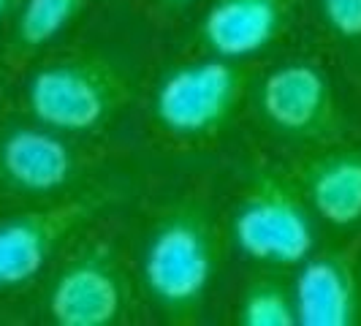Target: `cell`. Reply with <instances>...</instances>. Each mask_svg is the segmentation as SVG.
Wrapping results in <instances>:
<instances>
[{"mask_svg": "<svg viewBox=\"0 0 361 326\" xmlns=\"http://www.w3.org/2000/svg\"><path fill=\"white\" fill-rule=\"evenodd\" d=\"M236 248L261 264L299 267L315 250L305 199L286 177L258 171L234 215Z\"/></svg>", "mask_w": 361, "mask_h": 326, "instance_id": "3", "label": "cell"}, {"mask_svg": "<svg viewBox=\"0 0 361 326\" xmlns=\"http://www.w3.org/2000/svg\"><path fill=\"white\" fill-rule=\"evenodd\" d=\"M11 6H14V0H0V19L11 11Z\"/></svg>", "mask_w": 361, "mask_h": 326, "instance_id": "15", "label": "cell"}, {"mask_svg": "<svg viewBox=\"0 0 361 326\" xmlns=\"http://www.w3.org/2000/svg\"><path fill=\"white\" fill-rule=\"evenodd\" d=\"M326 25L345 41L361 38V0H318Z\"/></svg>", "mask_w": 361, "mask_h": 326, "instance_id": "14", "label": "cell"}, {"mask_svg": "<svg viewBox=\"0 0 361 326\" xmlns=\"http://www.w3.org/2000/svg\"><path fill=\"white\" fill-rule=\"evenodd\" d=\"M90 0H25L19 8L14 44L19 52H38L52 44Z\"/></svg>", "mask_w": 361, "mask_h": 326, "instance_id": "12", "label": "cell"}, {"mask_svg": "<svg viewBox=\"0 0 361 326\" xmlns=\"http://www.w3.org/2000/svg\"><path fill=\"white\" fill-rule=\"evenodd\" d=\"M126 305V272L106 242H92L73 255L49 291V315L57 326H111Z\"/></svg>", "mask_w": 361, "mask_h": 326, "instance_id": "6", "label": "cell"}, {"mask_svg": "<svg viewBox=\"0 0 361 326\" xmlns=\"http://www.w3.org/2000/svg\"><path fill=\"white\" fill-rule=\"evenodd\" d=\"M217 231L209 212L185 199L152 226L142 255V274L158 308L177 321H193L217 270Z\"/></svg>", "mask_w": 361, "mask_h": 326, "instance_id": "1", "label": "cell"}, {"mask_svg": "<svg viewBox=\"0 0 361 326\" xmlns=\"http://www.w3.org/2000/svg\"><path fill=\"white\" fill-rule=\"evenodd\" d=\"M130 101V82L101 54H76L41 66L27 82L33 120L60 133H90Z\"/></svg>", "mask_w": 361, "mask_h": 326, "instance_id": "2", "label": "cell"}, {"mask_svg": "<svg viewBox=\"0 0 361 326\" xmlns=\"http://www.w3.org/2000/svg\"><path fill=\"white\" fill-rule=\"evenodd\" d=\"M290 0H212L201 17V41L215 57L245 60L283 33Z\"/></svg>", "mask_w": 361, "mask_h": 326, "instance_id": "10", "label": "cell"}, {"mask_svg": "<svg viewBox=\"0 0 361 326\" xmlns=\"http://www.w3.org/2000/svg\"><path fill=\"white\" fill-rule=\"evenodd\" d=\"M109 201V191H87L0 220V289L30 283L82 226L106 210Z\"/></svg>", "mask_w": 361, "mask_h": 326, "instance_id": "5", "label": "cell"}, {"mask_svg": "<svg viewBox=\"0 0 361 326\" xmlns=\"http://www.w3.org/2000/svg\"><path fill=\"white\" fill-rule=\"evenodd\" d=\"M236 321L242 326H296L293 296L274 280H255L239 299Z\"/></svg>", "mask_w": 361, "mask_h": 326, "instance_id": "13", "label": "cell"}, {"mask_svg": "<svg viewBox=\"0 0 361 326\" xmlns=\"http://www.w3.org/2000/svg\"><path fill=\"white\" fill-rule=\"evenodd\" d=\"M76 152L60 131L22 126L0 139V174L11 188L33 196L63 191L76 174Z\"/></svg>", "mask_w": 361, "mask_h": 326, "instance_id": "9", "label": "cell"}, {"mask_svg": "<svg viewBox=\"0 0 361 326\" xmlns=\"http://www.w3.org/2000/svg\"><path fill=\"white\" fill-rule=\"evenodd\" d=\"M242 95L245 71L236 60L209 57L163 76L155 90V117L174 136H209L231 120Z\"/></svg>", "mask_w": 361, "mask_h": 326, "instance_id": "4", "label": "cell"}, {"mask_svg": "<svg viewBox=\"0 0 361 326\" xmlns=\"http://www.w3.org/2000/svg\"><path fill=\"white\" fill-rule=\"evenodd\" d=\"M310 210L329 226L361 223V150L329 152L310 161L302 174Z\"/></svg>", "mask_w": 361, "mask_h": 326, "instance_id": "11", "label": "cell"}, {"mask_svg": "<svg viewBox=\"0 0 361 326\" xmlns=\"http://www.w3.org/2000/svg\"><path fill=\"white\" fill-rule=\"evenodd\" d=\"M258 107L274 131L293 139H329L340 131V109L326 73L312 63H283L258 87Z\"/></svg>", "mask_w": 361, "mask_h": 326, "instance_id": "7", "label": "cell"}, {"mask_svg": "<svg viewBox=\"0 0 361 326\" xmlns=\"http://www.w3.org/2000/svg\"><path fill=\"white\" fill-rule=\"evenodd\" d=\"M296 326H353L361 310L359 261L350 248L310 253L293 283Z\"/></svg>", "mask_w": 361, "mask_h": 326, "instance_id": "8", "label": "cell"}]
</instances>
